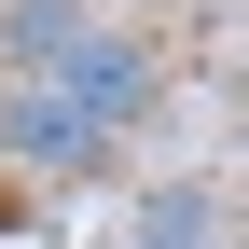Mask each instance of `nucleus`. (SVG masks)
<instances>
[{
  "label": "nucleus",
  "mask_w": 249,
  "mask_h": 249,
  "mask_svg": "<svg viewBox=\"0 0 249 249\" xmlns=\"http://www.w3.org/2000/svg\"><path fill=\"white\" fill-rule=\"evenodd\" d=\"M0 166H42V180H111V124H83L55 83L0 70Z\"/></svg>",
  "instance_id": "1"
},
{
  "label": "nucleus",
  "mask_w": 249,
  "mask_h": 249,
  "mask_svg": "<svg viewBox=\"0 0 249 249\" xmlns=\"http://www.w3.org/2000/svg\"><path fill=\"white\" fill-rule=\"evenodd\" d=\"M42 83H55V97H70L83 124H111V139H124V124L152 111V83H166V70H152V42H139V28H83V42L55 55Z\"/></svg>",
  "instance_id": "2"
},
{
  "label": "nucleus",
  "mask_w": 249,
  "mask_h": 249,
  "mask_svg": "<svg viewBox=\"0 0 249 249\" xmlns=\"http://www.w3.org/2000/svg\"><path fill=\"white\" fill-rule=\"evenodd\" d=\"M83 28H97V0H0V70H28V83H42Z\"/></svg>",
  "instance_id": "3"
},
{
  "label": "nucleus",
  "mask_w": 249,
  "mask_h": 249,
  "mask_svg": "<svg viewBox=\"0 0 249 249\" xmlns=\"http://www.w3.org/2000/svg\"><path fill=\"white\" fill-rule=\"evenodd\" d=\"M124 249H208V235H124Z\"/></svg>",
  "instance_id": "4"
}]
</instances>
